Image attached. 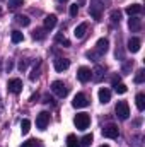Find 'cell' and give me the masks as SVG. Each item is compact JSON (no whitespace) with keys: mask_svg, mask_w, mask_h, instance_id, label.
<instances>
[{"mask_svg":"<svg viewBox=\"0 0 145 147\" xmlns=\"http://www.w3.org/2000/svg\"><path fill=\"white\" fill-rule=\"evenodd\" d=\"M103 9H104V2H101V0H91L89 14H91L96 21H101V17H103Z\"/></svg>","mask_w":145,"mask_h":147,"instance_id":"1","label":"cell"},{"mask_svg":"<svg viewBox=\"0 0 145 147\" xmlns=\"http://www.w3.org/2000/svg\"><path fill=\"white\" fill-rule=\"evenodd\" d=\"M114 113H116V116L119 120H128V116H130V106H128V103L126 101H119L116 105V108H114Z\"/></svg>","mask_w":145,"mask_h":147,"instance_id":"2","label":"cell"},{"mask_svg":"<svg viewBox=\"0 0 145 147\" xmlns=\"http://www.w3.org/2000/svg\"><path fill=\"white\" fill-rule=\"evenodd\" d=\"M51 91H53L58 98H65V96L68 94V87H67L62 80H55V82H51Z\"/></svg>","mask_w":145,"mask_h":147,"instance_id":"3","label":"cell"},{"mask_svg":"<svg viewBox=\"0 0 145 147\" xmlns=\"http://www.w3.org/2000/svg\"><path fill=\"white\" fill-rule=\"evenodd\" d=\"M89 123H91V116H89L87 113H79V115L75 116V127H77L79 130H85V128L89 127Z\"/></svg>","mask_w":145,"mask_h":147,"instance_id":"4","label":"cell"},{"mask_svg":"<svg viewBox=\"0 0 145 147\" xmlns=\"http://www.w3.org/2000/svg\"><path fill=\"white\" fill-rule=\"evenodd\" d=\"M50 123V113L48 111H41L39 115L36 116V127L39 130H44Z\"/></svg>","mask_w":145,"mask_h":147,"instance_id":"5","label":"cell"},{"mask_svg":"<svg viewBox=\"0 0 145 147\" xmlns=\"http://www.w3.org/2000/svg\"><path fill=\"white\" fill-rule=\"evenodd\" d=\"M7 89H9V92H12V94H19V92L22 91V80H21V79H10L9 84H7Z\"/></svg>","mask_w":145,"mask_h":147,"instance_id":"6","label":"cell"},{"mask_svg":"<svg viewBox=\"0 0 145 147\" xmlns=\"http://www.w3.org/2000/svg\"><path fill=\"white\" fill-rule=\"evenodd\" d=\"M87 105H89V99H87V96L82 94V92H79V94L73 98V101H72L73 108H85Z\"/></svg>","mask_w":145,"mask_h":147,"instance_id":"7","label":"cell"},{"mask_svg":"<svg viewBox=\"0 0 145 147\" xmlns=\"http://www.w3.org/2000/svg\"><path fill=\"white\" fill-rule=\"evenodd\" d=\"M103 135H104V137H108V139H118L119 130H118V127H116V125H106V127L103 128Z\"/></svg>","mask_w":145,"mask_h":147,"instance_id":"8","label":"cell"},{"mask_svg":"<svg viewBox=\"0 0 145 147\" xmlns=\"http://www.w3.org/2000/svg\"><path fill=\"white\" fill-rule=\"evenodd\" d=\"M108 50H109V41L106 39V38H101V39L96 43V53L101 57V55H104Z\"/></svg>","mask_w":145,"mask_h":147,"instance_id":"9","label":"cell"},{"mask_svg":"<svg viewBox=\"0 0 145 147\" xmlns=\"http://www.w3.org/2000/svg\"><path fill=\"white\" fill-rule=\"evenodd\" d=\"M68 67H70V60H68V58H62V57H60V58L55 60V70H56V72H63V70H67Z\"/></svg>","mask_w":145,"mask_h":147,"instance_id":"10","label":"cell"},{"mask_svg":"<svg viewBox=\"0 0 145 147\" xmlns=\"http://www.w3.org/2000/svg\"><path fill=\"white\" fill-rule=\"evenodd\" d=\"M77 77H79L80 82H89L91 77H92V72H91V69H87V67H80L79 72H77Z\"/></svg>","mask_w":145,"mask_h":147,"instance_id":"11","label":"cell"},{"mask_svg":"<svg viewBox=\"0 0 145 147\" xmlns=\"http://www.w3.org/2000/svg\"><path fill=\"white\" fill-rule=\"evenodd\" d=\"M128 28H130L133 33L140 31V29H142V19H140V17L132 16V17H130V21H128Z\"/></svg>","mask_w":145,"mask_h":147,"instance_id":"12","label":"cell"},{"mask_svg":"<svg viewBox=\"0 0 145 147\" xmlns=\"http://www.w3.org/2000/svg\"><path fill=\"white\" fill-rule=\"evenodd\" d=\"M140 46H142V41L138 38H130L128 39V51L137 53V51H140Z\"/></svg>","mask_w":145,"mask_h":147,"instance_id":"13","label":"cell"},{"mask_svg":"<svg viewBox=\"0 0 145 147\" xmlns=\"http://www.w3.org/2000/svg\"><path fill=\"white\" fill-rule=\"evenodd\" d=\"M85 33H87V24H85V22H82V24H79V26L75 28L73 36L77 38V39H82V38L85 36Z\"/></svg>","mask_w":145,"mask_h":147,"instance_id":"14","label":"cell"},{"mask_svg":"<svg viewBox=\"0 0 145 147\" xmlns=\"http://www.w3.org/2000/svg\"><path fill=\"white\" fill-rule=\"evenodd\" d=\"M103 77H104V67L103 65H96L94 70H92V79L96 82H99V80H103Z\"/></svg>","mask_w":145,"mask_h":147,"instance_id":"15","label":"cell"},{"mask_svg":"<svg viewBox=\"0 0 145 147\" xmlns=\"http://www.w3.org/2000/svg\"><path fill=\"white\" fill-rule=\"evenodd\" d=\"M99 101H101L103 105H106V103L111 101V92H109V89H106V87H101V89H99Z\"/></svg>","mask_w":145,"mask_h":147,"instance_id":"16","label":"cell"},{"mask_svg":"<svg viewBox=\"0 0 145 147\" xmlns=\"http://www.w3.org/2000/svg\"><path fill=\"white\" fill-rule=\"evenodd\" d=\"M56 16L55 14H51V16H46L44 17V29H53L55 26H56Z\"/></svg>","mask_w":145,"mask_h":147,"instance_id":"17","label":"cell"},{"mask_svg":"<svg viewBox=\"0 0 145 147\" xmlns=\"http://www.w3.org/2000/svg\"><path fill=\"white\" fill-rule=\"evenodd\" d=\"M142 12V5L140 3H132V5H128L126 7V14L132 17V16H137V14H140Z\"/></svg>","mask_w":145,"mask_h":147,"instance_id":"18","label":"cell"},{"mask_svg":"<svg viewBox=\"0 0 145 147\" xmlns=\"http://www.w3.org/2000/svg\"><path fill=\"white\" fill-rule=\"evenodd\" d=\"M135 101H137V108H138V111H144L145 110V94H144V92L137 94Z\"/></svg>","mask_w":145,"mask_h":147,"instance_id":"19","label":"cell"},{"mask_svg":"<svg viewBox=\"0 0 145 147\" xmlns=\"http://www.w3.org/2000/svg\"><path fill=\"white\" fill-rule=\"evenodd\" d=\"M15 22H17L19 26L26 28V26H29V24H31V19H29L28 16H17V17H15Z\"/></svg>","mask_w":145,"mask_h":147,"instance_id":"20","label":"cell"},{"mask_svg":"<svg viewBox=\"0 0 145 147\" xmlns=\"http://www.w3.org/2000/svg\"><path fill=\"white\" fill-rule=\"evenodd\" d=\"M109 17H111V22L113 24H116V22L119 24V21H121V10H116V9L111 10V16Z\"/></svg>","mask_w":145,"mask_h":147,"instance_id":"21","label":"cell"},{"mask_svg":"<svg viewBox=\"0 0 145 147\" xmlns=\"http://www.w3.org/2000/svg\"><path fill=\"white\" fill-rule=\"evenodd\" d=\"M10 39H12V43H21V41H24V34L21 31H12Z\"/></svg>","mask_w":145,"mask_h":147,"instance_id":"22","label":"cell"},{"mask_svg":"<svg viewBox=\"0 0 145 147\" xmlns=\"http://www.w3.org/2000/svg\"><path fill=\"white\" fill-rule=\"evenodd\" d=\"M113 87H114V92L116 94H125L126 92V86L123 82H116V84H113Z\"/></svg>","mask_w":145,"mask_h":147,"instance_id":"23","label":"cell"},{"mask_svg":"<svg viewBox=\"0 0 145 147\" xmlns=\"http://www.w3.org/2000/svg\"><path fill=\"white\" fill-rule=\"evenodd\" d=\"M67 147H80V146H79V140H77V137H75L73 134H70V135L67 137Z\"/></svg>","mask_w":145,"mask_h":147,"instance_id":"24","label":"cell"},{"mask_svg":"<svg viewBox=\"0 0 145 147\" xmlns=\"http://www.w3.org/2000/svg\"><path fill=\"white\" fill-rule=\"evenodd\" d=\"M55 41H56V43H60V45H63L65 48H68V46H70V41L63 36V34H56V36H55Z\"/></svg>","mask_w":145,"mask_h":147,"instance_id":"25","label":"cell"},{"mask_svg":"<svg viewBox=\"0 0 145 147\" xmlns=\"http://www.w3.org/2000/svg\"><path fill=\"white\" fill-rule=\"evenodd\" d=\"M29 128H31V121H29V120H26V118H24V120H22V121H21V132H22V134H24V135H26V134H28V132H29Z\"/></svg>","mask_w":145,"mask_h":147,"instance_id":"26","label":"cell"},{"mask_svg":"<svg viewBox=\"0 0 145 147\" xmlns=\"http://www.w3.org/2000/svg\"><path fill=\"white\" fill-rule=\"evenodd\" d=\"M80 142H82V144H80V147H89L91 144H92V135H91V134H87V135H84Z\"/></svg>","mask_w":145,"mask_h":147,"instance_id":"27","label":"cell"},{"mask_svg":"<svg viewBox=\"0 0 145 147\" xmlns=\"http://www.w3.org/2000/svg\"><path fill=\"white\" fill-rule=\"evenodd\" d=\"M22 3H24V0H9V9H10V10H15V9H19Z\"/></svg>","mask_w":145,"mask_h":147,"instance_id":"28","label":"cell"},{"mask_svg":"<svg viewBox=\"0 0 145 147\" xmlns=\"http://www.w3.org/2000/svg\"><path fill=\"white\" fill-rule=\"evenodd\" d=\"M144 80H145V70L140 69V70L137 72V75H135V82H137V84H142Z\"/></svg>","mask_w":145,"mask_h":147,"instance_id":"29","label":"cell"},{"mask_svg":"<svg viewBox=\"0 0 145 147\" xmlns=\"http://www.w3.org/2000/svg\"><path fill=\"white\" fill-rule=\"evenodd\" d=\"M44 31H46L44 28H43V29H36V31L33 33V38H34V39H44V36H46Z\"/></svg>","mask_w":145,"mask_h":147,"instance_id":"30","label":"cell"},{"mask_svg":"<svg viewBox=\"0 0 145 147\" xmlns=\"http://www.w3.org/2000/svg\"><path fill=\"white\" fill-rule=\"evenodd\" d=\"M36 142H38V140L31 139V140H26V142H22V146H21V147H36Z\"/></svg>","mask_w":145,"mask_h":147,"instance_id":"31","label":"cell"},{"mask_svg":"<svg viewBox=\"0 0 145 147\" xmlns=\"http://www.w3.org/2000/svg\"><path fill=\"white\" fill-rule=\"evenodd\" d=\"M77 14H79V5H77V3H73V5H70V16L75 17Z\"/></svg>","mask_w":145,"mask_h":147,"instance_id":"32","label":"cell"},{"mask_svg":"<svg viewBox=\"0 0 145 147\" xmlns=\"http://www.w3.org/2000/svg\"><path fill=\"white\" fill-rule=\"evenodd\" d=\"M38 77H39V69H34V70L31 72V75H29V79H31V80H36Z\"/></svg>","mask_w":145,"mask_h":147,"instance_id":"33","label":"cell"},{"mask_svg":"<svg viewBox=\"0 0 145 147\" xmlns=\"http://www.w3.org/2000/svg\"><path fill=\"white\" fill-rule=\"evenodd\" d=\"M87 58H92V60H96V58H99V55H97L96 51H87Z\"/></svg>","mask_w":145,"mask_h":147,"instance_id":"34","label":"cell"},{"mask_svg":"<svg viewBox=\"0 0 145 147\" xmlns=\"http://www.w3.org/2000/svg\"><path fill=\"white\" fill-rule=\"evenodd\" d=\"M132 65H133V62H132V60H130V62H126V63H125V65H123V72H128V70H130V67H132Z\"/></svg>","mask_w":145,"mask_h":147,"instance_id":"35","label":"cell"},{"mask_svg":"<svg viewBox=\"0 0 145 147\" xmlns=\"http://www.w3.org/2000/svg\"><path fill=\"white\" fill-rule=\"evenodd\" d=\"M44 105H55V101H53V98H50V96H44V101H43Z\"/></svg>","mask_w":145,"mask_h":147,"instance_id":"36","label":"cell"},{"mask_svg":"<svg viewBox=\"0 0 145 147\" xmlns=\"http://www.w3.org/2000/svg\"><path fill=\"white\" fill-rule=\"evenodd\" d=\"M26 67H28V63H26V62H21V63H19V70H21V72H22V70H26Z\"/></svg>","mask_w":145,"mask_h":147,"instance_id":"37","label":"cell"},{"mask_svg":"<svg viewBox=\"0 0 145 147\" xmlns=\"http://www.w3.org/2000/svg\"><path fill=\"white\" fill-rule=\"evenodd\" d=\"M12 67H14V65H12V60H9V62H7V70L10 72V70H12Z\"/></svg>","mask_w":145,"mask_h":147,"instance_id":"38","label":"cell"},{"mask_svg":"<svg viewBox=\"0 0 145 147\" xmlns=\"http://www.w3.org/2000/svg\"><path fill=\"white\" fill-rule=\"evenodd\" d=\"M99 147H109L108 144H103V146H99Z\"/></svg>","mask_w":145,"mask_h":147,"instance_id":"39","label":"cell"},{"mask_svg":"<svg viewBox=\"0 0 145 147\" xmlns=\"http://www.w3.org/2000/svg\"><path fill=\"white\" fill-rule=\"evenodd\" d=\"M58 2H67V0H58Z\"/></svg>","mask_w":145,"mask_h":147,"instance_id":"40","label":"cell"},{"mask_svg":"<svg viewBox=\"0 0 145 147\" xmlns=\"http://www.w3.org/2000/svg\"><path fill=\"white\" fill-rule=\"evenodd\" d=\"M0 14H2V9H0Z\"/></svg>","mask_w":145,"mask_h":147,"instance_id":"41","label":"cell"},{"mask_svg":"<svg viewBox=\"0 0 145 147\" xmlns=\"http://www.w3.org/2000/svg\"><path fill=\"white\" fill-rule=\"evenodd\" d=\"M0 67H2V63H0Z\"/></svg>","mask_w":145,"mask_h":147,"instance_id":"42","label":"cell"}]
</instances>
